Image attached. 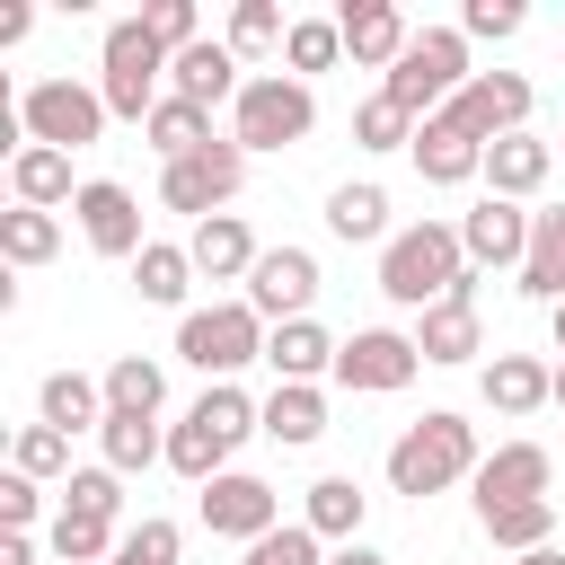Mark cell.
I'll return each instance as SVG.
<instances>
[{
  "mask_svg": "<svg viewBox=\"0 0 565 565\" xmlns=\"http://www.w3.org/2000/svg\"><path fill=\"white\" fill-rule=\"evenodd\" d=\"M468 282V238L450 230V221H415V230H397L388 247H380V291L397 300V309H433V300H450Z\"/></svg>",
  "mask_w": 565,
  "mask_h": 565,
  "instance_id": "obj_1",
  "label": "cell"
},
{
  "mask_svg": "<svg viewBox=\"0 0 565 565\" xmlns=\"http://www.w3.org/2000/svg\"><path fill=\"white\" fill-rule=\"evenodd\" d=\"M247 433H265V424H256V406L221 380V388H203V397L185 406V424L168 433V468L194 477V486H212V477H230V450H238Z\"/></svg>",
  "mask_w": 565,
  "mask_h": 565,
  "instance_id": "obj_2",
  "label": "cell"
},
{
  "mask_svg": "<svg viewBox=\"0 0 565 565\" xmlns=\"http://www.w3.org/2000/svg\"><path fill=\"white\" fill-rule=\"evenodd\" d=\"M459 477H477V433H468V415H424V424H406L397 441H388V486L397 494H441V486H459Z\"/></svg>",
  "mask_w": 565,
  "mask_h": 565,
  "instance_id": "obj_3",
  "label": "cell"
},
{
  "mask_svg": "<svg viewBox=\"0 0 565 565\" xmlns=\"http://www.w3.org/2000/svg\"><path fill=\"white\" fill-rule=\"evenodd\" d=\"M468 79H477V71H468V35H459V26H424V35L397 53V71H388L380 88H388L415 124H433V115H441Z\"/></svg>",
  "mask_w": 565,
  "mask_h": 565,
  "instance_id": "obj_4",
  "label": "cell"
},
{
  "mask_svg": "<svg viewBox=\"0 0 565 565\" xmlns=\"http://www.w3.org/2000/svg\"><path fill=\"white\" fill-rule=\"evenodd\" d=\"M265 318L247 309V300H212V309H185V327H177V353L221 388L230 371H247V362H265Z\"/></svg>",
  "mask_w": 565,
  "mask_h": 565,
  "instance_id": "obj_5",
  "label": "cell"
},
{
  "mask_svg": "<svg viewBox=\"0 0 565 565\" xmlns=\"http://www.w3.org/2000/svg\"><path fill=\"white\" fill-rule=\"evenodd\" d=\"M168 44L141 26V18H124V26H106V79H97V97H106V115H132V124H150L159 115V79H168Z\"/></svg>",
  "mask_w": 565,
  "mask_h": 565,
  "instance_id": "obj_6",
  "label": "cell"
},
{
  "mask_svg": "<svg viewBox=\"0 0 565 565\" xmlns=\"http://www.w3.org/2000/svg\"><path fill=\"white\" fill-rule=\"evenodd\" d=\"M309 124H318V97L300 79H282V71L247 79L238 106H230V141L238 150H291V141H309Z\"/></svg>",
  "mask_w": 565,
  "mask_h": 565,
  "instance_id": "obj_7",
  "label": "cell"
},
{
  "mask_svg": "<svg viewBox=\"0 0 565 565\" xmlns=\"http://www.w3.org/2000/svg\"><path fill=\"white\" fill-rule=\"evenodd\" d=\"M18 124H26V141H44V150H88V141L106 132V97L79 88V79H35V88L18 97Z\"/></svg>",
  "mask_w": 565,
  "mask_h": 565,
  "instance_id": "obj_8",
  "label": "cell"
},
{
  "mask_svg": "<svg viewBox=\"0 0 565 565\" xmlns=\"http://www.w3.org/2000/svg\"><path fill=\"white\" fill-rule=\"evenodd\" d=\"M238 185H247V150L238 141H203L194 159H168L159 168V203L168 212H194V221H212Z\"/></svg>",
  "mask_w": 565,
  "mask_h": 565,
  "instance_id": "obj_9",
  "label": "cell"
},
{
  "mask_svg": "<svg viewBox=\"0 0 565 565\" xmlns=\"http://www.w3.org/2000/svg\"><path fill=\"white\" fill-rule=\"evenodd\" d=\"M441 115L494 150L503 132H521V124H530V79H521V71H477V79H468V88H459Z\"/></svg>",
  "mask_w": 565,
  "mask_h": 565,
  "instance_id": "obj_10",
  "label": "cell"
},
{
  "mask_svg": "<svg viewBox=\"0 0 565 565\" xmlns=\"http://www.w3.org/2000/svg\"><path fill=\"white\" fill-rule=\"evenodd\" d=\"M424 371V353H415V335H397V327H362V335H344L335 344V388H406Z\"/></svg>",
  "mask_w": 565,
  "mask_h": 565,
  "instance_id": "obj_11",
  "label": "cell"
},
{
  "mask_svg": "<svg viewBox=\"0 0 565 565\" xmlns=\"http://www.w3.org/2000/svg\"><path fill=\"white\" fill-rule=\"evenodd\" d=\"M203 530L212 539H265V530H282V494L265 486V477H247V468H230V477H212L203 486Z\"/></svg>",
  "mask_w": 565,
  "mask_h": 565,
  "instance_id": "obj_12",
  "label": "cell"
},
{
  "mask_svg": "<svg viewBox=\"0 0 565 565\" xmlns=\"http://www.w3.org/2000/svg\"><path fill=\"white\" fill-rule=\"evenodd\" d=\"M309 300H318V256L309 247H265L256 274H247V309L291 327V318H309Z\"/></svg>",
  "mask_w": 565,
  "mask_h": 565,
  "instance_id": "obj_13",
  "label": "cell"
},
{
  "mask_svg": "<svg viewBox=\"0 0 565 565\" xmlns=\"http://www.w3.org/2000/svg\"><path fill=\"white\" fill-rule=\"evenodd\" d=\"M71 212H79V238H88L97 256H141V247H150V238H141V203H132L115 177H88Z\"/></svg>",
  "mask_w": 565,
  "mask_h": 565,
  "instance_id": "obj_14",
  "label": "cell"
},
{
  "mask_svg": "<svg viewBox=\"0 0 565 565\" xmlns=\"http://www.w3.org/2000/svg\"><path fill=\"white\" fill-rule=\"evenodd\" d=\"M556 477V459L539 441H503L494 459H477V512H503V503H539Z\"/></svg>",
  "mask_w": 565,
  "mask_h": 565,
  "instance_id": "obj_15",
  "label": "cell"
},
{
  "mask_svg": "<svg viewBox=\"0 0 565 565\" xmlns=\"http://www.w3.org/2000/svg\"><path fill=\"white\" fill-rule=\"evenodd\" d=\"M415 353H424V362H468V353H486V327H477V274H468L450 300H433V309L415 318Z\"/></svg>",
  "mask_w": 565,
  "mask_h": 565,
  "instance_id": "obj_16",
  "label": "cell"
},
{
  "mask_svg": "<svg viewBox=\"0 0 565 565\" xmlns=\"http://www.w3.org/2000/svg\"><path fill=\"white\" fill-rule=\"evenodd\" d=\"M335 26H344V53H353V62H371V71H397V53L415 44V35H406V18H397V0H344V9H335Z\"/></svg>",
  "mask_w": 565,
  "mask_h": 565,
  "instance_id": "obj_17",
  "label": "cell"
},
{
  "mask_svg": "<svg viewBox=\"0 0 565 565\" xmlns=\"http://www.w3.org/2000/svg\"><path fill=\"white\" fill-rule=\"evenodd\" d=\"M459 238H468V265H512V274H521V256H530V212L503 203V194H486V203L459 221Z\"/></svg>",
  "mask_w": 565,
  "mask_h": 565,
  "instance_id": "obj_18",
  "label": "cell"
},
{
  "mask_svg": "<svg viewBox=\"0 0 565 565\" xmlns=\"http://www.w3.org/2000/svg\"><path fill=\"white\" fill-rule=\"evenodd\" d=\"M238 88H247V79H238V53H230V44H185V53L168 62V97H185V106H221V97L238 106Z\"/></svg>",
  "mask_w": 565,
  "mask_h": 565,
  "instance_id": "obj_19",
  "label": "cell"
},
{
  "mask_svg": "<svg viewBox=\"0 0 565 565\" xmlns=\"http://www.w3.org/2000/svg\"><path fill=\"white\" fill-rule=\"evenodd\" d=\"M185 256H194V274H212V282H247L265 247L247 238V221H238V212H212V221H194Z\"/></svg>",
  "mask_w": 565,
  "mask_h": 565,
  "instance_id": "obj_20",
  "label": "cell"
},
{
  "mask_svg": "<svg viewBox=\"0 0 565 565\" xmlns=\"http://www.w3.org/2000/svg\"><path fill=\"white\" fill-rule=\"evenodd\" d=\"M415 168H424V185H468V177L486 168V141L459 132L450 115H433V124L415 132Z\"/></svg>",
  "mask_w": 565,
  "mask_h": 565,
  "instance_id": "obj_21",
  "label": "cell"
},
{
  "mask_svg": "<svg viewBox=\"0 0 565 565\" xmlns=\"http://www.w3.org/2000/svg\"><path fill=\"white\" fill-rule=\"evenodd\" d=\"M547 397H556V371L539 353H494L486 362V406L494 415H539Z\"/></svg>",
  "mask_w": 565,
  "mask_h": 565,
  "instance_id": "obj_22",
  "label": "cell"
},
{
  "mask_svg": "<svg viewBox=\"0 0 565 565\" xmlns=\"http://www.w3.org/2000/svg\"><path fill=\"white\" fill-rule=\"evenodd\" d=\"M547 168H556V150H547V141H530V132H503V141L486 150V194L521 203V194H539V185H547Z\"/></svg>",
  "mask_w": 565,
  "mask_h": 565,
  "instance_id": "obj_23",
  "label": "cell"
},
{
  "mask_svg": "<svg viewBox=\"0 0 565 565\" xmlns=\"http://www.w3.org/2000/svg\"><path fill=\"white\" fill-rule=\"evenodd\" d=\"M265 362H274V380L309 388L318 371H335V335H327L318 318H291V327H274V335H265Z\"/></svg>",
  "mask_w": 565,
  "mask_h": 565,
  "instance_id": "obj_24",
  "label": "cell"
},
{
  "mask_svg": "<svg viewBox=\"0 0 565 565\" xmlns=\"http://www.w3.org/2000/svg\"><path fill=\"white\" fill-rule=\"evenodd\" d=\"M9 185H18V203H35V212L79 203V185H71V150H44V141L9 150Z\"/></svg>",
  "mask_w": 565,
  "mask_h": 565,
  "instance_id": "obj_25",
  "label": "cell"
},
{
  "mask_svg": "<svg viewBox=\"0 0 565 565\" xmlns=\"http://www.w3.org/2000/svg\"><path fill=\"white\" fill-rule=\"evenodd\" d=\"M521 291L565 309V212H530V256H521Z\"/></svg>",
  "mask_w": 565,
  "mask_h": 565,
  "instance_id": "obj_26",
  "label": "cell"
},
{
  "mask_svg": "<svg viewBox=\"0 0 565 565\" xmlns=\"http://www.w3.org/2000/svg\"><path fill=\"white\" fill-rule=\"evenodd\" d=\"M256 424H265L282 450H300V441H318V433H327V397H318V388H291V380H274V397L256 406Z\"/></svg>",
  "mask_w": 565,
  "mask_h": 565,
  "instance_id": "obj_27",
  "label": "cell"
},
{
  "mask_svg": "<svg viewBox=\"0 0 565 565\" xmlns=\"http://www.w3.org/2000/svg\"><path fill=\"white\" fill-rule=\"evenodd\" d=\"M35 406H44V424H53V433H88V424H106V380H79V371H53Z\"/></svg>",
  "mask_w": 565,
  "mask_h": 565,
  "instance_id": "obj_28",
  "label": "cell"
},
{
  "mask_svg": "<svg viewBox=\"0 0 565 565\" xmlns=\"http://www.w3.org/2000/svg\"><path fill=\"white\" fill-rule=\"evenodd\" d=\"M362 503H371V494H362L353 477H318V486H309V503H300V521H309L318 539H335V547H344V539L362 530Z\"/></svg>",
  "mask_w": 565,
  "mask_h": 565,
  "instance_id": "obj_29",
  "label": "cell"
},
{
  "mask_svg": "<svg viewBox=\"0 0 565 565\" xmlns=\"http://www.w3.org/2000/svg\"><path fill=\"white\" fill-rule=\"evenodd\" d=\"M141 132H150V150H159V159H194V150L212 141V106H185V97H159V115H150Z\"/></svg>",
  "mask_w": 565,
  "mask_h": 565,
  "instance_id": "obj_30",
  "label": "cell"
},
{
  "mask_svg": "<svg viewBox=\"0 0 565 565\" xmlns=\"http://www.w3.org/2000/svg\"><path fill=\"white\" fill-rule=\"evenodd\" d=\"M185 282H194V256H185V247H168V238H150V247L132 256V291H141V300H159V309H177V300H185Z\"/></svg>",
  "mask_w": 565,
  "mask_h": 565,
  "instance_id": "obj_31",
  "label": "cell"
},
{
  "mask_svg": "<svg viewBox=\"0 0 565 565\" xmlns=\"http://www.w3.org/2000/svg\"><path fill=\"white\" fill-rule=\"evenodd\" d=\"M486 521V539L494 547H556V494H539V503H503V512H477Z\"/></svg>",
  "mask_w": 565,
  "mask_h": 565,
  "instance_id": "obj_32",
  "label": "cell"
},
{
  "mask_svg": "<svg viewBox=\"0 0 565 565\" xmlns=\"http://www.w3.org/2000/svg\"><path fill=\"white\" fill-rule=\"evenodd\" d=\"M115 547H124L115 521H97V512H53V565H106Z\"/></svg>",
  "mask_w": 565,
  "mask_h": 565,
  "instance_id": "obj_33",
  "label": "cell"
},
{
  "mask_svg": "<svg viewBox=\"0 0 565 565\" xmlns=\"http://www.w3.org/2000/svg\"><path fill=\"white\" fill-rule=\"evenodd\" d=\"M159 397H168V371H159V362L124 353V362L106 371V415H159Z\"/></svg>",
  "mask_w": 565,
  "mask_h": 565,
  "instance_id": "obj_34",
  "label": "cell"
},
{
  "mask_svg": "<svg viewBox=\"0 0 565 565\" xmlns=\"http://www.w3.org/2000/svg\"><path fill=\"white\" fill-rule=\"evenodd\" d=\"M97 441H106V468H115V477H132V468L168 459V433H150V415H106V424H97Z\"/></svg>",
  "mask_w": 565,
  "mask_h": 565,
  "instance_id": "obj_35",
  "label": "cell"
},
{
  "mask_svg": "<svg viewBox=\"0 0 565 565\" xmlns=\"http://www.w3.org/2000/svg\"><path fill=\"white\" fill-rule=\"evenodd\" d=\"M415 132H424V124H415V115H406L388 88L353 106V141H362V150H415Z\"/></svg>",
  "mask_w": 565,
  "mask_h": 565,
  "instance_id": "obj_36",
  "label": "cell"
},
{
  "mask_svg": "<svg viewBox=\"0 0 565 565\" xmlns=\"http://www.w3.org/2000/svg\"><path fill=\"white\" fill-rule=\"evenodd\" d=\"M53 247H62V221H53V212H35V203L0 212V256H9V265H44Z\"/></svg>",
  "mask_w": 565,
  "mask_h": 565,
  "instance_id": "obj_37",
  "label": "cell"
},
{
  "mask_svg": "<svg viewBox=\"0 0 565 565\" xmlns=\"http://www.w3.org/2000/svg\"><path fill=\"white\" fill-rule=\"evenodd\" d=\"M327 230L335 238H380L388 230V194L380 185H335L327 194Z\"/></svg>",
  "mask_w": 565,
  "mask_h": 565,
  "instance_id": "obj_38",
  "label": "cell"
},
{
  "mask_svg": "<svg viewBox=\"0 0 565 565\" xmlns=\"http://www.w3.org/2000/svg\"><path fill=\"white\" fill-rule=\"evenodd\" d=\"M282 53H291V71H335V53H344V26H335V18H291Z\"/></svg>",
  "mask_w": 565,
  "mask_h": 565,
  "instance_id": "obj_39",
  "label": "cell"
},
{
  "mask_svg": "<svg viewBox=\"0 0 565 565\" xmlns=\"http://www.w3.org/2000/svg\"><path fill=\"white\" fill-rule=\"evenodd\" d=\"M9 468H18V477H35V486H44V477H62V468H71V433L26 424V433H18V450H9Z\"/></svg>",
  "mask_w": 565,
  "mask_h": 565,
  "instance_id": "obj_40",
  "label": "cell"
},
{
  "mask_svg": "<svg viewBox=\"0 0 565 565\" xmlns=\"http://www.w3.org/2000/svg\"><path fill=\"white\" fill-rule=\"evenodd\" d=\"M62 512H97V521H115V512H124V477H115V468H71Z\"/></svg>",
  "mask_w": 565,
  "mask_h": 565,
  "instance_id": "obj_41",
  "label": "cell"
},
{
  "mask_svg": "<svg viewBox=\"0 0 565 565\" xmlns=\"http://www.w3.org/2000/svg\"><path fill=\"white\" fill-rule=\"evenodd\" d=\"M291 26H282V9L274 0H238L230 9V53H265V44H282Z\"/></svg>",
  "mask_w": 565,
  "mask_h": 565,
  "instance_id": "obj_42",
  "label": "cell"
},
{
  "mask_svg": "<svg viewBox=\"0 0 565 565\" xmlns=\"http://www.w3.org/2000/svg\"><path fill=\"white\" fill-rule=\"evenodd\" d=\"M247 565H327V556H318V530L309 521H282V530H265L247 547Z\"/></svg>",
  "mask_w": 565,
  "mask_h": 565,
  "instance_id": "obj_43",
  "label": "cell"
},
{
  "mask_svg": "<svg viewBox=\"0 0 565 565\" xmlns=\"http://www.w3.org/2000/svg\"><path fill=\"white\" fill-rule=\"evenodd\" d=\"M106 565H177V521H159V512H150V521H132V530H124V547H115Z\"/></svg>",
  "mask_w": 565,
  "mask_h": 565,
  "instance_id": "obj_44",
  "label": "cell"
},
{
  "mask_svg": "<svg viewBox=\"0 0 565 565\" xmlns=\"http://www.w3.org/2000/svg\"><path fill=\"white\" fill-rule=\"evenodd\" d=\"M141 26H150V35L168 44V53H185V44H203V35H194V0H150V9H141Z\"/></svg>",
  "mask_w": 565,
  "mask_h": 565,
  "instance_id": "obj_45",
  "label": "cell"
},
{
  "mask_svg": "<svg viewBox=\"0 0 565 565\" xmlns=\"http://www.w3.org/2000/svg\"><path fill=\"white\" fill-rule=\"evenodd\" d=\"M459 35H521V0H468Z\"/></svg>",
  "mask_w": 565,
  "mask_h": 565,
  "instance_id": "obj_46",
  "label": "cell"
},
{
  "mask_svg": "<svg viewBox=\"0 0 565 565\" xmlns=\"http://www.w3.org/2000/svg\"><path fill=\"white\" fill-rule=\"evenodd\" d=\"M35 512H44V494H35V477H18V468H9V477H0V521H9V530H26Z\"/></svg>",
  "mask_w": 565,
  "mask_h": 565,
  "instance_id": "obj_47",
  "label": "cell"
},
{
  "mask_svg": "<svg viewBox=\"0 0 565 565\" xmlns=\"http://www.w3.org/2000/svg\"><path fill=\"white\" fill-rule=\"evenodd\" d=\"M0 565H35V539H26V530H9V539H0Z\"/></svg>",
  "mask_w": 565,
  "mask_h": 565,
  "instance_id": "obj_48",
  "label": "cell"
},
{
  "mask_svg": "<svg viewBox=\"0 0 565 565\" xmlns=\"http://www.w3.org/2000/svg\"><path fill=\"white\" fill-rule=\"evenodd\" d=\"M327 565H388V556H380V547H362V539H344V547H335Z\"/></svg>",
  "mask_w": 565,
  "mask_h": 565,
  "instance_id": "obj_49",
  "label": "cell"
},
{
  "mask_svg": "<svg viewBox=\"0 0 565 565\" xmlns=\"http://www.w3.org/2000/svg\"><path fill=\"white\" fill-rule=\"evenodd\" d=\"M521 565H565V547H530V556H521Z\"/></svg>",
  "mask_w": 565,
  "mask_h": 565,
  "instance_id": "obj_50",
  "label": "cell"
},
{
  "mask_svg": "<svg viewBox=\"0 0 565 565\" xmlns=\"http://www.w3.org/2000/svg\"><path fill=\"white\" fill-rule=\"evenodd\" d=\"M556 406H565V362H556Z\"/></svg>",
  "mask_w": 565,
  "mask_h": 565,
  "instance_id": "obj_51",
  "label": "cell"
},
{
  "mask_svg": "<svg viewBox=\"0 0 565 565\" xmlns=\"http://www.w3.org/2000/svg\"><path fill=\"white\" fill-rule=\"evenodd\" d=\"M556 353H565V309H556Z\"/></svg>",
  "mask_w": 565,
  "mask_h": 565,
  "instance_id": "obj_52",
  "label": "cell"
}]
</instances>
